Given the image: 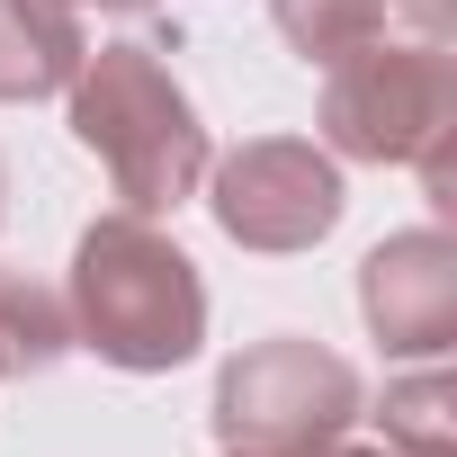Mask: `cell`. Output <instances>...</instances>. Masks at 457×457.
Here are the masks:
<instances>
[{
	"label": "cell",
	"instance_id": "cell-6",
	"mask_svg": "<svg viewBox=\"0 0 457 457\" xmlns=\"http://www.w3.org/2000/svg\"><path fill=\"white\" fill-rule=\"evenodd\" d=\"M359 314L386 341V359H439L457 341V243L439 224L386 234L359 261Z\"/></svg>",
	"mask_w": 457,
	"mask_h": 457
},
{
	"label": "cell",
	"instance_id": "cell-9",
	"mask_svg": "<svg viewBox=\"0 0 457 457\" xmlns=\"http://www.w3.org/2000/svg\"><path fill=\"white\" fill-rule=\"evenodd\" d=\"M270 19H278V37H287L305 63H341L350 46L386 37L395 0H270Z\"/></svg>",
	"mask_w": 457,
	"mask_h": 457
},
{
	"label": "cell",
	"instance_id": "cell-2",
	"mask_svg": "<svg viewBox=\"0 0 457 457\" xmlns=\"http://www.w3.org/2000/svg\"><path fill=\"white\" fill-rule=\"evenodd\" d=\"M72 135L108 162L126 215H170L206 179V126L153 46H99L72 72Z\"/></svg>",
	"mask_w": 457,
	"mask_h": 457
},
{
	"label": "cell",
	"instance_id": "cell-4",
	"mask_svg": "<svg viewBox=\"0 0 457 457\" xmlns=\"http://www.w3.org/2000/svg\"><path fill=\"white\" fill-rule=\"evenodd\" d=\"M359 421V368L323 341H261L243 359H224L215 377V439L261 448V457H314L350 439Z\"/></svg>",
	"mask_w": 457,
	"mask_h": 457
},
{
	"label": "cell",
	"instance_id": "cell-3",
	"mask_svg": "<svg viewBox=\"0 0 457 457\" xmlns=\"http://www.w3.org/2000/svg\"><path fill=\"white\" fill-rule=\"evenodd\" d=\"M439 135H457V63L439 37H368L341 63H323L332 162H421Z\"/></svg>",
	"mask_w": 457,
	"mask_h": 457
},
{
	"label": "cell",
	"instance_id": "cell-14",
	"mask_svg": "<svg viewBox=\"0 0 457 457\" xmlns=\"http://www.w3.org/2000/svg\"><path fill=\"white\" fill-rule=\"evenodd\" d=\"M224 457H261V448H224Z\"/></svg>",
	"mask_w": 457,
	"mask_h": 457
},
{
	"label": "cell",
	"instance_id": "cell-8",
	"mask_svg": "<svg viewBox=\"0 0 457 457\" xmlns=\"http://www.w3.org/2000/svg\"><path fill=\"white\" fill-rule=\"evenodd\" d=\"M72 350V305L19 270H0V377H46Z\"/></svg>",
	"mask_w": 457,
	"mask_h": 457
},
{
	"label": "cell",
	"instance_id": "cell-1",
	"mask_svg": "<svg viewBox=\"0 0 457 457\" xmlns=\"http://www.w3.org/2000/svg\"><path fill=\"white\" fill-rule=\"evenodd\" d=\"M72 350L126 377H162L206 341V278L153 215H99L72 252Z\"/></svg>",
	"mask_w": 457,
	"mask_h": 457
},
{
	"label": "cell",
	"instance_id": "cell-7",
	"mask_svg": "<svg viewBox=\"0 0 457 457\" xmlns=\"http://www.w3.org/2000/svg\"><path fill=\"white\" fill-rule=\"evenodd\" d=\"M81 54H90V37H81L72 0H0V108L72 90Z\"/></svg>",
	"mask_w": 457,
	"mask_h": 457
},
{
	"label": "cell",
	"instance_id": "cell-13",
	"mask_svg": "<svg viewBox=\"0 0 457 457\" xmlns=\"http://www.w3.org/2000/svg\"><path fill=\"white\" fill-rule=\"evenodd\" d=\"M0 215H10V179H0Z\"/></svg>",
	"mask_w": 457,
	"mask_h": 457
},
{
	"label": "cell",
	"instance_id": "cell-10",
	"mask_svg": "<svg viewBox=\"0 0 457 457\" xmlns=\"http://www.w3.org/2000/svg\"><path fill=\"white\" fill-rule=\"evenodd\" d=\"M386 448L395 457H448V377L430 368V377H403V386H386Z\"/></svg>",
	"mask_w": 457,
	"mask_h": 457
},
{
	"label": "cell",
	"instance_id": "cell-5",
	"mask_svg": "<svg viewBox=\"0 0 457 457\" xmlns=\"http://www.w3.org/2000/svg\"><path fill=\"white\" fill-rule=\"evenodd\" d=\"M206 206L243 252H314L341 224V162L296 135H252L224 162H206Z\"/></svg>",
	"mask_w": 457,
	"mask_h": 457
},
{
	"label": "cell",
	"instance_id": "cell-12",
	"mask_svg": "<svg viewBox=\"0 0 457 457\" xmlns=\"http://www.w3.org/2000/svg\"><path fill=\"white\" fill-rule=\"evenodd\" d=\"M412 10H421V28L439 37V19H448V0H412Z\"/></svg>",
	"mask_w": 457,
	"mask_h": 457
},
{
	"label": "cell",
	"instance_id": "cell-11",
	"mask_svg": "<svg viewBox=\"0 0 457 457\" xmlns=\"http://www.w3.org/2000/svg\"><path fill=\"white\" fill-rule=\"evenodd\" d=\"M72 10H117V19H144V10H162V0H72Z\"/></svg>",
	"mask_w": 457,
	"mask_h": 457
}]
</instances>
